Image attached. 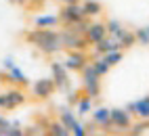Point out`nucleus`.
Segmentation results:
<instances>
[{
	"label": "nucleus",
	"mask_w": 149,
	"mask_h": 136,
	"mask_svg": "<svg viewBox=\"0 0 149 136\" xmlns=\"http://www.w3.org/2000/svg\"><path fill=\"white\" fill-rule=\"evenodd\" d=\"M80 96H82L80 92H69V90H67V92H65V101H67V105H69V107H72V105H78Z\"/></svg>",
	"instance_id": "28"
},
{
	"label": "nucleus",
	"mask_w": 149,
	"mask_h": 136,
	"mask_svg": "<svg viewBox=\"0 0 149 136\" xmlns=\"http://www.w3.org/2000/svg\"><path fill=\"white\" fill-rule=\"evenodd\" d=\"M80 73H82V90H84V94L91 96L93 101L99 99V96H101V77L97 75L93 63L88 61V63L82 67Z\"/></svg>",
	"instance_id": "2"
},
{
	"label": "nucleus",
	"mask_w": 149,
	"mask_h": 136,
	"mask_svg": "<svg viewBox=\"0 0 149 136\" xmlns=\"http://www.w3.org/2000/svg\"><path fill=\"white\" fill-rule=\"evenodd\" d=\"M6 80L11 82V84H17V86H27V84H29L27 75H25V73H23L21 69H19L17 65L8 69V73H6Z\"/></svg>",
	"instance_id": "14"
},
{
	"label": "nucleus",
	"mask_w": 149,
	"mask_h": 136,
	"mask_svg": "<svg viewBox=\"0 0 149 136\" xmlns=\"http://www.w3.org/2000/svg\"><path fill=\"white\" fill-rule=\"evenodd\" d=\"M6 136H23V128L19 122H11V128H8Z\"/></svg>",
	"instance_id": "26"
},
{
	"label": "nucleus",
	"mask_w": 149,
	"mask_h": 136,
	"mask_svg": "<svg viewBox=\"0 0 149 136\" xmlns=\"http://www.w3.org/2000/svg\"><path fill=\"white\" fill-rule=\"evenodd\" d=\"M134 38H136V42L141 46H149V32H147V27H139V30L134 32Z\"/></svg>",
	"instance_id": "25"
},
{
	"label": "nucleus",
	"mask_w": 149,
	"mask_h": 136,
	"mask_svg": "<svg viewBox=\"0 0 149 136\" xmlns=\"http://www.w3.org/2000/svg\"><path fill=\"white\" fill-rule=\"evenodd\" d=\"M78 119H80V117H78V115H76L72 109H69V107H65V109L59 111V122H61L69 132H72V128L76 126V122H78Z\"/></svg>",
	"instance_id": "15"
},
{
	"label": "nucleus",
	"mask_w": 149,
	"mask_h": 136,
	"mask_svg": "<svg viewBox=\"0 0 149 136\" xmlns=\"http://www.w3.org/2000/svg\"><path fill=\"white\" fill-rule=\"evenodd\" d=\"M72 136H86V130H84V122L78 119L76 126L72 128Z\"/></svg>",
	"instance_id": "27"
},
{
	"label": "nucleus",
	"mask_w": 149,
	"mask_h": 136,
	"mask_svg": "<svg viewBox=\"0 0 149 136\" xmlns=\"http://www.w3.org/2000/svg\"><path fill=\"white\" fill-rule=\"evenodd\" d=\"M42 136H51V134H48V132H44V134H42Z\"/></svg>",
	"instance_id": "36"
},
{
	"label": "nucleus",
	"mask_w": 149,
	"mask_h": 136,
	"mask_svg": "<svg viewBox=\"0 0 149 136\" xmlns=\"http://www.w3.org/2000/svg\"><path fill=\"white\" fill-rule=\"evenodd\" d=\"M51 73H53V82H55V88L57 90H69V71L67 67L61 61H53L51 63Z\"/></svg>",
	"instance_id": "5"
},
{
	"label": "nucleus",
	"mask_w": 149,
	"mask_h": 136,
	"mask_svg": "<svg viewBox=\"0 0 149 136\" xmlns=\"http://www.w3.org/2000/svg\"><path fill=\"white\" fill-rule=\"evenodd\" d=\"M91 111H93V99H91V96H86V94L80 96V101H78V105H76V115L80 119H84Z\"/></svg>",
	"instance_id": "17"
},
{
	"label": "nucleus",
	"mask_w": 149,
	"mask_h": 136,
	"mask_svg": "<svg viewBox=\"0 0 149 136\" xmlns=\"http://www.w3.org/2000/svg\"><path fill=\"white\" fill-rule=\"evenodd\" d=\"M82 17H84V11H82V4H80V2L63 4V8L59 11V21H61L65 27L74 25L76 21H80Z\"/></svg>",
	"instance_id": "4"
},
{
	"label": "nucleus",
	"mask_w": 149,
	"mask_h": 136,
	"mask_svg": "<svg viewBox=\"0 0 149 136\" xmlns=\"http://www.w3.org/2000/svg\"><path fill=\"white\" fill-rule=\"evenodd\" d=\"M93 136H109V134H107V132H95Z\"/></svg>",
	"instance_id": "35"
},
{
	"label": "nucleus",
	"mask_w": 149,
	"mask_h": 136,
	"mask_svg": "<svg viewBox=\"0 0 149 136\" xmlns=\"http://www.w3.org/2000/svg\"><path fill=\"white\" fill-rule=\"evenodd\" d=\"M34 27H57L59 23V15H40V17H32Z\"/></svg>",
	"instance_id": "13"
},
{
	"label": "nucleus",
	"mask_w": 149,
	"mask_h": 136,
	"mask_svg": "<svg viewBox=\"0 0 149 136\" xmlns=\"http://www.w3.org/2000/svg\"><path fill=\"white\" fill-rule=\"evenodd\" d=\"M97 128H99V126H97V124H95L93 119H91V122H88V124H84V130H86V136H93L95 132H99Z\"/></svg>",
	"instance_id": "29"
},
{
	"label": "nucleus",
	"mask_w": 149,
	"mask_h": 136,
	"mask_svg": "<svg viewBox=\"0 0 149 136\" xmlns=\"http://www.w3.org/2000/svg\"><path fill=\"white\" fill-rule=\"evenodd\" d=\"M147 128H149V119H141L139 124H130V134L128 136H143L145 132H147Z\"/></svg>",
	"instance_id": "22"
},
{
	"label": "nucleus",
	"mask_w": 149,
	"mask_h": 136,
	"mask_svg": "<svg viewBox=\"0 0 149 136\" xmlns=\"http://www.w3.org/2000/svg\"><path fill=\"white\" fill-rule=\"evenodd\" d=\"M55 82L53 77H42V80H36V84H32V94L36 99H48L55 92Z\"/></svg>",
	"instance_id": "8"
},
{
	"label": "nucleus",
	"mask_w": 149,
	"mask_h": 136,
	"mask_svg": "<svg viewBox=\"0 0 149 136\" xmlns=\"http://www.w3.org/2000/svg\"><path fill=\"white\" fill-rule=\"evenodd\" d=\"M27 2H29V0H17V4H19V6H25Z\"/></svg>",
	"instance_id": "34"
},
{
	"label": "nucleus",
	"mask_w": 149,
	"mask_h": 136,
	"mask_svg": "<svg viewBox=\"0 0 149 136\" xmlns=\"http://www.w3.org/2000/svg\"><path fill=\"white\" fill-rule=\"evenodd\" d=\"M59 2H63V4H72V2H80V0H59Z\"/></svg>",
	"instance_id": "33"
},
{
	"label": "nucleus",
	"mask_w": 149,
	"mask_h": 136,
	"mask_svg": "<svg viewBox=\"0 0 149 136\" xmlns=\"http://www.w3.org/2000/svg\"><path fill=\"white\" fill-rule=\"evenodd\" d=\"M91 23H93V21H91V17H82L80 21H76L74 25H69V27H72L76 34H82V36H84V34L88 32V27H91Z\"/></svg>",
	"instance_id": "23"
},
{
	"label": "nucleus",
	"mask_w": 149,
	"mask_h": 136,
	"mask_svg": "<svg viewBox=\"0 0 149 136\" xmlns=\"http://www.w3.org/2000/svg\"><path fill=\"white\" fill-rule=\"evenodd\" d=\"M126 111L136 115L139 119H149V96H143V99H139V101L128 103Z\"/></svg>",
	"instance_id": "9"
},
{
	"label": "nucleus",
	"mask_w": 149,
	"mask_h": 136,
	"mask_svg": "<svg viewBox=\"0 0 149 136\" xmlns=\"http://www.w3.org/2000/svg\"><path fill=\"white\" fill-rule=\"evenodd\" d=\"M4 96H6L4 109H15V107H19V105H23V103L27 101V96H25V92H23V90H19V88H13V90H8V92H4Z\"/></svg>",
	"instance_id": "11"
},
{
	"label": "nucleus",
	"mask_w": 149,
	"mask_h": 136,
	"mask_svg": "<svg viewBox=\"0 0 149 136\" xmlns=\"http://www.w3.org/2000/svg\"><path fill=\"white\" fill-rule=\"evenodd\" d=\"M109 111L111 109H107V107H93V111H91V119L99 126V128H103L105 124H109L111 122V117H109Z\"/></svg>",
	"instance_id": "12"
},
{
	"label": "nucleus",
	"mask_w": 149,
	"mask_h": 136,
	"mask_svg": "<svg viewBox=\"0 0 149 136\" xmlns=\"http://www.w3.org/2000/svg\"><path fill=\"white\" fill-rule=\"evenodd\" d=\"M107 36V27H105V23H101V21H93L91 23V27H88V32L84 34V38H86V42L88 44H97L99 40H103V38Z\"/></svg>",
	"instance_id": "10"
},
{
	"label": "nucleus",
	"mask_w": 149,
	"mask_h": 136,
	"mask_svg": "<svg viewBox=\"0 0 149 136\" xmlns=\"http://www.w3.org/2000/svg\"><path fill=\"white\" fill-rule=\"evenodd\" d=\"M91 63H93V67H95V71H97V75H99V77L107 75V73H109V69H111V65L105 61V57H103V55H101V57H97V59H93Z\"/></svg>",
	"instance_id": "18"
},
{
	"label": "nucleus",
	"mask_w": 149,
	"mask_h": 136,
	"mask_svg": "<svg viewBox=\"0 0 149 136\" xmlns=\"http://www.w3.org/2000/svg\"><path fill=\"white\" fill-rule=\"evenodd\" d=\"M91 61L86 50H67L63 65L67 67V71H82V67Z\"/></svg>",
	"instance_id": "6"
},
{
	"label": "nucleus",
	"mask_w": 149,
	"mask_h": 136,
	"mask_svg": "<svg viewBox=\"0 0 149 136\" xmlns=\"http://www.w3.org/2000/svg\"><path fill=\"white\" fill-rule=\"evenodd\" d=\"M105 27H107V34H109V36H113V38H118V36H120V34L126 30V27H124L120 21H118V19H107Z\"/></svg>",
	"instance_id": "21"
},
{
	"label": "nucleus",
	"mask_w": 149,
	"mask_h": 136,
	"mask_svg": "<svg viewBox=\"0 0 149 136\" xmlns=\"http://www.w3.org/2000/svg\"><path fill=\"white\" fill-rule=\"evenodd\" d=\"M147 32H149V25H147Z\"/></svg>",
	"instance_id": "37"
},
{
	"label": "nucleus",
	"mask_w": 149,
	"mask_h": 136,
	"mask_svg": "<svg viewBox=\"0 0 149 136\" xmlns=\"http://www.w3.org/2000/svg\"><path fill=\"white\" fill-rule=\"evenodd\" d=\"M109 117H111V124L116 126L120 132H126L128 128H130V124H132V113H128L126 111V107L124 109H111L109 111Z\"/></svg>",
	"instance_id": "7"
},
{
	"label": "nucleus",
	"mask_w": 149,
	"mask_h": 136,
	"mask_svg": "<svg viewBox=\"0 0 149 136\" xmlns=\"http://www.w3.org/2000/svg\"><path fill=\"white\" fill-rule=\"evenodd\" d=\"M2 67H4V69L8 71V69H11V67H15V61L11 59V57H6V59L2 61Z\"/></svg>",
	"instance_id": "30"
},
{
	"label": "nucleus",
	"mask_w": 149,
	"mask_h": 136,
	"mask_svg": "<svg viewBox=\"0 0 149 136\" xmlns=\"http://www.w3.org/2000/svg\"><path fill=\"white\" fill-rule=\"evenodd\" d=\"M0 128H4V130H8L11 128V122H8L4 115H0Z\"/></svg>",
	"instance_id": "31"
},
{
	"label": "nucleus",
	"mask_w": 149,
	"mask_h": 136,
	"mask_svg": "<svg viewBox=\"0 0 149 136\" xmlns=\"http://www.w3.org/2000/svg\"><path fill=\"white\" fill-rule=\"evenodd\" d=\"M25 42H29L32 46H36L42 55L51 57L61 48V42H59V30H53V27H36V30H29L23 34Z\"/></svg>",
	"instance_id": "1"
},
{
	"label": "nucleus",
	"mask_w": 149,
	"mask_h": 136,
	"mask_svg": "<svg viewBox=\"0 0 149 136\" xmlns=\"http://www.w3.org/2000/svg\"><path fill=\"white\" fill-rule=\"evenodd\" d=\"M59 42H61V48H67V50H86L88 42L82 34H76L72 27H65V30H59Z\"/></svg>",
	"instance_id": "3"
},
{
	"label": "nucleus",
	"mask_w": 149,
	"mask_h": 136,
	"mask_svg": "<svg viewBox=\"0 0 149 136\" xmlns=\"http://www.w3.org/2000/svg\"><path fill=\"white\" fill-rule=\"evenodd\" d=\"M103 57H105V61L113 67V65H120V63H122L124 52H122V50H111V52H107V55H103Z\"/></svg>",
	"instance_id": "24"
},
{
	"label": "nucleus",
	"mask_w": 149,
	"mask_h": 136,
	"mask_svg": "<svg viewBox=\"0 0 149 136\" xmlns=\"http://www.w3.org/2000/svg\"><path fill=\"white\" fill-rule=\"evenodd\" d=\"M46 132L51 134V136H72V132H69V130H67V128H65V126L59 122V119H55V122L48 124Z\"/></svg>",
	"instance_id": "19"
},
{
	"label": "nucleus",
	"mask_w": 149,
	"mask_h": 136,
	"mask_svg": "<svg viewBox=\"0 0 149 136\" xmlns=\"http://www.w3.org/2000/svg\"><path fill=\"white\" fill-rule=\"evenodd\" d=\"M82 4V11H84V17H99L103 13V4L97 2V0H84Z\"/></svg>",
	"instance_id": "16"
},
{
	"label": "nucleus",
	"mask_w": 149,
	"mask_h": 136,
	"mask_svg": "<svg viewBox=\"0 0 149 136\" xmlns=\"http://www.w3.org/2000/svg\"><path fill=\"white\" fill-rule=\"evenodd\" d=\"M4 103H6V96L0 94V109H4Z\"/></svg>",
	"instance_id": "32"
},
{
	"label": "nucleus",
	"mask_w": 149,
	"mask_h": 136,
	"mask_svg": "<svg viewBox=\"0 0 149 136\" xmlns=\"http://www.w3.org/2000/svg\"><path fill=\"white\" fill-rule=\"evenodd\" d=\"M118 42H120V46H122V50L124 48H130V46H134V42H136V38H134V32H128V30H124L120 36L116 38Z\"/></svg>",
	"instance_id": "20"
}]
</instances>
